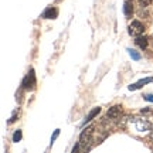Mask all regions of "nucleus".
<instances>
[{
    "mask_svg": "<svg viewBox=\"0 0 153 153\" xmlns=\"http://www.w3.org/2000/svg\"><path fill=\"white\" fill-rule=\"evenodd\" d=\"M129 123L137 133H148L152 129V123L145 118H129Z\"/></svg>",
    "mask_w": 153,
    "mask_h": 153,
    "instance_id": "f257e3e1",
    "label": "nucleus"
},
{
    "mask_svg": "<svg viewBox=\"0 0 153 153\" xmlns=\"http://www.w3.org/2000/svg\"><path fill=\"white\" fill-rule=\"evenodd\" d=\"M94 129H95V126H89L87 128L85 131L81 133V136H79V145H81L82 149H89V143L92 140V135H94Z\"/></svg>",
    "mask_w": 153,
    "mask_h": 153,
    "instance_id": "f03ea898",
    "label": "nucleus"
},
{
    "mask_svg": "<svg viewBox=\"0 0 153 153\" xmlns=\"http://www.w3.org/2000/svg\"><path fill=\"white\" fill-rule=\"evenodd\" d=\"M129 34L133 36V37H139V36H142L143 31H145V26H143L142 23L139 22V20H133V22L129 24Z\"/></svg>",
    "mask_w": 153,
    "mask_h": 153,
    "instance_id": "7ed1b4c3",
    "label": "nucleus"
},
{
    "mask_svg": "<svg viewBox=\"0 0 153 153\" xmlns=\"http://www.w3.org/2000/svg\"><path fill=\"white\" fill-rule=\"evenodd\" d=\"M23 88L27 89V91L36 88V75H34V70H30V72H28L27 75H26V78L23 79Z\"/></svg>",
    "mask_w": 153,
    "mask_h": 153,
    "instance_id": "20e7f679",
    "label": "nucleus"
},
{
    "mask_svg": "<svg viewBox=\"0 0 153 153\" xmlns=\"http://www.w3.org/2000/svg\"><path fill=\"white\" fill-rule=\"evenodd\" d=\"M120 115H122V106H120V105H115V106L109 108L106 116H108L109 119H112V120H118L120 118Z\"/></svg>",
    "mask_w": 153,
    "mask_h": 153,
    "instance_id": "39448f33",
    "label": "nucleus"
},
{
    "mask_svg": "<svg viewBox=\"0 0 153 153\" xmlns=\"http://www.w3.org/2000/svg\"><path fill=\"white\" fill-rule=\"evenodd\" d=\"M149 82H153V78H152V76H148V78H145V79H140V81H137L136 84H132V85H129V89H131V91L139 89V88H142L145 84H149Z\"/></svg>",
    "mask_w": 153,
    "mask_h": 153,
    "instance_id": "423d86ee",
    "label": "nucleus"
},
{
    "mask_svg": "<svg viewBox=\"0 0 153 153\" xmlns=\"http://www.w3.org/2000/svg\"><path fill=\"white\" fill-rule=\"evenodd\" d=\"M41 16H43V19H55L58 16V10L55 7H48V9L44 10V13Z\"/></svg>",
    "mask_w": 153,
    "mask_h": 153,
    "instance_id": "0eeeda50",
    "label": "nucleus"
},
{
    "mask_svg": "<svg viewBox=\"0 0 153 153\" xmlns=\"http://www.w3.org/2000/svg\"><path fill=\"white\" fill-rule=\"evenodd\" d=\"M123 13H125L126 17H132L133 14V6H132L131 0H126L125 4H123Z\"/></svg>",
    "mask_w": 153,
    "mask_h": 153,
    "instance_id": "6e6552de",
    "label": "nucleus"
},
{
    "mask_svg": "<svg viewBox=\"0 0 153 153\" xmlns=\"http://www.w3.org/2000/svg\"><path fill=\"white\" fill-rule=\"evenodd\" d=\"M99 112H101V108H99V106H98V108H94V109L87 115V118H85V120H84V125H85L87 122H89V120H92L94 118H95V116L99 114Z\"/></svg>",
    "mask_w": 153,
    "mask_h": 153,
    "instance_id": "1a4fd4ad",
    "label": "nucleus"
},
{
    "mask_svg": "<svg viewBox=\"0 0 153 153\" xmlns=\"http://www.w3.org/2000/svg\"><path fill=\"white\" fill-rule=\"evenodd\" d=\"M135 43H136L137 45H139V47H140L142 50H145L146 47H148L149 41H148V38H146V37H140V36H139V37H137L136 40H135Z\"/></svg>",
    "mask_w": 153,
    "mask_h": 153,
    "instance_id": "9d476101",
    "label": "nucleus"
},
{
    "mask_svg": "<svg viewBox=\"0 0 153 153\" xmlns=\"http://www.w3.org/2000/svg\"><path fill=\"white\" fill-rule=\"evenodd\" d=\"M128 53H129V55L132 57V60H135V61H139V60H140V54H139V53H136L135 50L128 48Z\"/></svg>",
    "mask_w": 153,
    "mask_h": 153,
    "instance_id": "9b49d317",
    "label": "nucleus"
},
{
    "mask_svg": "<svg viewBox=\"0 0 153 153\" xmlns=\"http://www.w3.org/2000/svg\"><path fill=\"white\" fill-rule=\"evenodd\" d=\"M20 139H22V131L20 129H17L16 132H14V135H13V142H20Z\"/></svg>",
    "mask_w": 153,
    "mask_h": 153,
    "instance_id": "f8f14e48",
    "label": "nucleus"
},
{
    "mask_svg": "<svg viewBox=\"0 0 153 153\" xmlns=\"http://www.w3.org/2000/svg\"><path fill=\"white\" fill-rule=\"evenodd\" d=\"M152 1H153V0H139V3H140V6H142V7H148Z\"/></svg>",
    "mask_w": 153,
    "mask_h": 153,
    "instance_id": "ddd939ff",
    "label": "nucleus"
},
{
    "mask_svg": "<svg viewBox=\"0 0 153 153\" xmlns=\"http://www.w3.org/2000/svg\"><path fill=\"white\" fill-rule=\"evenodd\" d=\"M58 135H60V129H55L54 135L51 136V145H53V143H54V140H55V139H57V137H58Z\"/></svg>",
    "mask_w": 153,
    "mask_h": 153,
    "instance_id": "4468645a",
    "label": "nucleus"
},
{
    "mask_svg": "<svg viewBox=\"0 0 153 153\" xmlns=\"http://www.w3.org/2000/svg\"><path fill=\"white\" fill-rule=\"evenodd\" d=\"M143 98L146 99L148 102H153V95H152V94H146V95H145Z\"/></svg>",
    "mask_w": 153,
    "mask_h": 153,
    "instance_id": "2eb2a0df",
    "label": "nucleus"
},
{
    "mask_svg": "<svg viewBox=\"0 0 153 153\" xmlns=\"http://www.w3.org/2000/svg\"><path fill=\"white\" fill-rule=\"evenodd\" d=\"M16 118H17V112H14V114L11 115V118L9 119V123H13V122L16 120Z\"/></svg>",
    "mask_w": 153,
    "mask_h": 153,
    "instance_id": "dca6fc26",
    "label": "nucleus"
},
{
    "mask_svg": "<svg viewBox=\"0 0 153 153\" xmlns=\"http://www.w3.org/2000/svg\"><path fill=\"white\" fill-rule=\"evenodd\" d=\"M150 137H152V140H153V131H152V135H150Z\"/></svg>",
    "mask_w": 153,
    "mask_h": 153,
    "instance_id": "f3484780",
    "label": "nucleus"
}]
</instances>
